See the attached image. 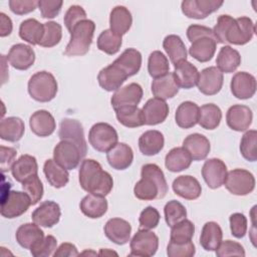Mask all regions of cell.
I'll return each instance as SVG.
<instances>
[{"mask_svg": "<svg viewBox=\"0 0 257 257\" xmlns=\"http://www.w3.org/2000/svg\"><path fill=\"white\" fill-rule=\"evenodd\" d=\"M141 65V52L135 48H126L111 64L98 72V84L106 91H115L120 88L126 78L140 71Z\"/></svg>", "mask_w": 257, "mask_h": 257, "instance_id": "1", "label": "cell"}, {"mask_svg": "<svg viewBox=\"0 0 257 257\" xmlns=\"http://www.w3.org/2000/svg\"><path fill=\"white\" fill-rule=\"evenodd\" d=\"M78 176L80 187L89 194L105 197L112 190V177L102 170L98 162L92 159L82 161Z\"/></svg>", "mask_w": 257, "mask_h": 257, "instance_id": "2", "label": "cell"}, {"mask_svg": "<svg viewBox=\"0 0 257 257\" xmlns=\"http://www.w3.org/2000/svg\"><path fill=\"white\" fill-rule=\"evenodd\" d=\"M142 179L137 182L134 194L139 200L152 201L163 199L168 193V184L162 169L156 164H146L142 167Z\"/></svg>", "mask_w": 257, "mask_h": 257, "instance_id": "3", "label": "cell"}, {"mask_svg": "<svg viewBox=\"0 0 257 257\" xmlns=\"http://www.w3.org/2000/svg\"><path fill=\"white\" fill-rule=\"evenodd\" d=\"M95 24L92 20L84 19L78 22L70 33V39L65 47L64 54L67 56H81L88 52L92 42Z\"/></svg>", "mask_w": 257, "mask_h": 257, "instance_id": "4", "label": "cell"}, {"mask_svg": "<svg viewBox=\"0 0 257 257\" xmlns=\"http://www.w3.org/2000/svg\"><path fill=\"white\" fill-rule=\"evenodd\" d=\"M58 85L55 77L48 71H38L34 73L28 81V93L36 101L48 102L57 93Z\"/></svg>", "mask_w": 257, "mask_h": 257, "instance_id": "5", "label": "cell"}, {"mask_svg": "<svg viewBox=\"0 0 257 257\" xmlns=\"http://www.w3.org/2000/svg\"><path fill=\"white\" fill-rule=\"evenodd\" d=\"M118 141L116 131L106 122L94 123L88 133V142L91 147L100 153H107Z\"/></svg>", "mask_w": 257, "mask_h": 257, "instance_id": "6", "label": "cell"}, {"mask_svg": "<svg viewBox=\"0 0 257 257\" xmlns=\"http://www.w3.org/2000/svg\"><path fill=\"white\" fill-rule=\"evenodd\" d=\"M255 33V24L246 16L232 19L225 33V43L244 45L248 43Z\"/></svg>", "mask_w": 257, "mask_h": 257, "instance_id": "7", "label": "cell"}, {"mask_svg": "<svg viewBox=\"0 0 257 257\" xmlns=\"http://www.w3.org/2000/svg\"><path fill=\"white\" fill-rule=\"evenodd\" d=\"M224 185L231 194L246 196L255 189V178L247 170L234 169L227 173Z\"/></svg>", "mask_w": 257, "mask_h": 257, "instance_id": "8", "label": "cell"}, {"mask_svg": "<svg viewBox=\"0 0 257 257\" xmlns=\"http://www.w3.org/2000/svg\"><path fill=\"white\" fill-rule=\"evenodd\" d=\"M31 204V199L25 192L10 191L1 197V215L7 219H14L24 214Z\"/></svg>", "mask_w": 257, "mask_h": 257, "instance_id": "9", "label": "cell"}, {"mask_svg": "<svg viewBox=\"0 0 257 257\" xmlns=\"http://www.w3.org/2000/svg\"><path fill=\"white\" fill-rule=\"evenodd\" d=\"M130 247V256L151 257L156 254L159 248V238L150 230L140 229L132 238Z\"/></svg>", "mask_w": 257, "mask_h": 257, "instance_id": "10", "label": "cell"}, {"mask_svg": "<svg viewBox=\"0 0 257 257\" xmlns=\"http://www.w3.org/2000/svg\"><path fill=\"white\" fill-rule=\"evenodd\" d=\"M83 158L79 148L68 141H60L53 150V160L66 170L75 169Z\"/></svg>", "mask_w": 257, "mask_h": 257, "instance_id": "11", "label": "cell"}, {"mask_svg": "<svg viewBox=\"0 0 257 257\" xmlns=\"http://www.w3.org/2000/svg\"><path fill=\"white\" fill-rule=\"evenodd\" d=\"M58 137L60 141H68L76 145L83 156L87 153V145L84 139L82 124L72 118H63L59 124Z\"/></svg>", "mask_w": 257, "mask_h": 257, "instance_id": "12", "label": "cell"}, {"mask_svg": "<svg viewBox=\"0 0 257 257\" xmlns=\"http://www.w3.org/2000/svg\"><path fill=\"white\" fill-rule=\"evenodd\" d=\"M223 3L219 0H185L182 2L181 8L183 14L188 18L204 19L217 11Z\"/></svg>", "mask_w": 257, "mask_h": 257, "instance_id": "13", "label": "cell"}, {"mask_svg": "<svg viewBox=\"0 0 257 257\" xmlns=\"http://www.w3.org/2000/svg\"><path fill=\"white\" fill-rule=\"evenodd\" d=\"M227 175V167L225 163L217 158L207 160L202 168V177L211 189H218L224 185Z\"/></svg>", "mask_w": 257, "mask_h": 257, "instance_id": "14", "label": "cell"}, {"mask_svg": "<svg viewBox=\"0 0 257 257\" xmlns=\"http://www.w3.org/2000/svg\"><path fill=\"white\" fill-rule=\"evenodd\" d=\"M60 207L56 202L44 201L31 214L32 221L40 227L51 228L59 222Z\"/></svg>", "mask_w": 257, "mask_h": 257, "instance_id": "15", "label": "cell"}, {"mask_svg": "<svg viewBox=\"0 0 257 257\" xmlns=\"http://www.w3.org/2000/svg\"><path fill=\"white\" fill-rule=\"evenodd\" d=\"M223 82V72H221L216 66H209L199 73L197 85L199 91L203 94L214 95L221 90Z\"/></svg>", "mask_w": 257, "mask_h": 257, "instance_id": "16", "label": "cell"}, {"mask_svg": "<svg viewBox=\"0 0 257 257\" xmlns=\"http://www.w3.org/2000/svg\"><path fill=\"white\" fill-rule=\"evenodd\" d=\"M6 58L15 69L26 70L33 65L35 52L31 46L24 43H17L11 46Z\"/></svg>", "mask_w": 257, "mask_h": 257, "instance_id": "17", "label": "cell"}, {"mask_svg": "<svg viewBox=\"0 0 257 257\" xmlns=\"http://www.w3.org/2000/svg\"><path fill=\"white\" fill-rule=\"evenodd\" d=\"M144 91L142 86L139 83L132 82L123 87L118 88L112 94L110 98L111 106L117 108L119 106H126V105H137L142 100Z\"/></svg>", "mask_w": 257, "mask_h": 257, "instance_id": "18", "label": "cell"}, {"mask_svg": "<svg viewBox=\"0 0 257 257\" xmlns=\"http://www.w3.org/2000/svg\"><path fill=\"white\" fill-rule=\"evenodd\" d=\"M253 113L250 107L243 104H234L229 107L226 113L228 126L236 132H244L252 123Z\"/></svg>", "mask_w": 257, "mask_h": 257, "instance_id": "19", "label": "cell"}, {"mask_svg": "<svg viewBox=\"0 0 257 257\" xmlns=\"http://www.w3.org/2000/svg\"><path fill=\"white\" fill-rule=\"evenodd\" d=\"M231 92L239 99L251 98L256 92V79L246 71H240L233 75L231 79Z\"/></svg>", "mask_w": 257, "mask_h": 257, "instance_id": "20", "label": "cell"}, {"mask_svg": "<svg viewBox=\"0 0 257 257\" xmlns=\"http://www.w3.org/2000/svg\"><path fill=\"white\" fill-rule=\"evenodd\" d=\"M103 231L111 242L116 245H124L130 241L132 226L123 219L111 218L105 223Z\"/></svg>", "mask_w": 257, "mask_h": 257, "instance_id": "21", "label": "cell"}, {"mask_svg": "<svg viewBox=\"0 0 257 257\" xmlns=\"http://www.w3.org/2000/svg\"><path fill=\"white\" fill-rule=\"evenodd\" d=\"M29 125L31 132L41 138L51 136L56 128L53 115L45 109H40L33 112L29 118Z\"/></svg>", "mask_w": 257, "mask_h": 257, "instance_id": "22", "label": "cell"}, {"mask_svg": "<svg viewBox=\"0 0 257 257\" xmlns=\"http://www.w3.org/2000/svg\"><path fill=\"white\" fill-rule=\"evenodd\" d=\"M143 112L145 115V124L156 125L162 123L169 114L168 103L160 98H150L143 106Z\"/></svg>", "mask_w": 257, "mask_h": 257, "instance_id": "23", "label": "cell"}, {"mask_svg": "<svg viewBox=\"0 0 257 257\" xmlns=\"http://www.w3.org/2000/svg\"><path fill=\"white\" fill-rule=\"evenodd\" d=\"M176 195L186 200H196L201 196L202 187L199 181L193 176H180L176 178L172 185Z\"/></svg>", "mask_w": 257, "mask_h": 257, "instance_id": "24", "label": "cell"}, {"mask_svg": "<svg viewBox=\"0 0 257 257\" xmlns=\"http://www.w3.org/2000/svg\"><path fill=\"white\" fill-rule=\"evenodd\" d=\"M174 66L175 69L173 74L179 87L190 89L197 85L200 72L194 64L188 60H183Z\"/></svg>", "mask_w": 257, "mask_h": 257, "instance_id": "25", "label": "cell"}, {"mask_svg": "<svg viewBox=\"0 0 257 257\" xmlns=\"http://www.w3.org/2000/svg\"><path fill=\"white\" fill-rule=\"evenodd\" d=\"M183 148L190 154L193 161H202L210 153L209 140L201 134H191L183 142Z\"/></svg>", "mask_w": 257, "mask_h": 257, "instance_id": "26", "label": "cell"}, {"mask_svg": "<svg viewBox=\"0 0 257 257\" xmlns=\"http://www.w3.org/2000/svg\"><path fill=\"white\" fill-rule=\"evenodd\" d=\"M106 160L112 169L122 171L132 165L134 161V153L128 145L117 143L106 153Z\"/></svg>", "mask_w": 257, "mask_h": 257, "instance_id": "27", "label": "cell"}, {"mask_svg": "<svg viewBox=\"0 0 257 257\" xmlns=\"http://www.w3.org/2000/svg\"><path fill=\"white\" fill-rule=\"evenodd\" d=\"M44 237V232L40 229V226H38L34 222L21 225L17 229L15 234L17 243L24 249L29 250Z\"/></svg>", "mask_w": 257, "mask_h": 257, "instance_id": "28", "label": "cell"}, {"mask_svg": "<svg viewBox=\"0 0 257 257\" xmlns=\"http://www.w3.org/2000/svg\"><path fill=\"white\" fill-rule=\"evenodd\" d=\"M107 201L104 197L88 194L82 198L79 204L80 211L83 215L90 219H97L102 217L107 211Z\"/></svg>", "mask_w": 257, "mask_h": 257, "instance_id": "29", "label": "cell"}, {"mask_svg": "<svg viewBox=\"0 0 257 257\" xmlns=\"http://www.w3.org/2000/svg\"><path fill=\"white\" fill-rule=\"evenodd\" d=\"M151 87L154 96L163 100L174 97L179 91V86L175 80L173 72H168L162 77L155 78Z\"/></svg>", "mask_w": 257, "mask_h": 257, "instance_id": "30", "label": "cell"}, {"mask_svg": "<svg viewBox=\"0 0 257 257\" xmlns=\"http://www.w3.org/2000/svg\"><path fill=\"white\" fill-rule=\"evenodd\" d=\"M217 40L210 37H201L192 42L189 53L199 62H207L212 59L216 52Z\"/></svg>", "mask_w": 257, "mask_h": 257, "instance_id": "31", "label": "cell"}, {"mask_svg": "<svg viewBox=\"0 0 257 257\" xmlns=\"http://www.w3.org/2000/svg\"><path fill=\"white\" fill-rule=\"evenodd\" d=\"M165 144L164 136L161 132L151 130L145 132L139 139V149L145 156H155L159 154Z\"/></svg>", "mask_w": 257, "mask_h": 257, "instance_id": "32", "label": "cell"}, {"mask_svg": "<svg viewBox=\"0 0 257 257\" xmlns=\"http://www.w3.org/2000/svg\"><path fill=\"white\" fill-rule=\"evenodd\" d=\"M38 165L33 156L22 155L12 166V177L19 183H23L28 178L37 175Z\"/></svg>", "mask_w": 257, "mask_h": 257, "instance_id": "33", "label": "cell"}, {"mask_svg": "<svg viewBox=\"0 0 257 257\" xmlns=\"http://www.w3.org/2000/svg\"><path fill=\"white\" fill-rule=\"evenodd\" d=\"M200 107L193 101L187 100L182 102L175 113L176 123L182 128H190L195 126L199 120Z\"/></svg>", "mask_w": 257, "mask_h": 257, "instance_id": "34", "label": "cell"}, {"mask_svg": "<svg viewBox=\"0 0 257 257\" xmlns=\"http://www.w3.org/2000/svg\"><path fill=\"white\" fill-rule=\"evenodd\" d=\"M133 23V17L128 9L118 5L112 8L109 15V29L118 35L125 34Z\"/></svg>", "mask_w": 257, "mask_h": 257, "instance_id": "35", "label": "cell"}, {"mask_svg": "<svg viewBox=\"0 0 257 257\" xmlns=\"http://www.w3.org/2000/svg\"><path fill=\"white\" fill-rule=\"evenodd\" d=\"M25 132L23 120L17 116L5 117L0 122V138L4 141L15 143L21 140Z\"/></svg>", "mask_w": 257, "mask_h": 257, "instance_id": "36", "label": "cell"}, {"mask_svg": "<svg viewBox=\"0 0 257 257\" xmlns=\"http://www.w3.org/2000/svg\"><path fill=\"white\" fill-rule=\"evenodd\" d=\"M223 232L220 225L216 222H207L201 232L200 244L206 251H216L222 242Z\"/></svg>", "mask_w": 257, "mask_h": 257, "instance_id": "37", "label": "cell"}, {"mask_svg": "<svg viewBox=\"0 0 257 257\" xmlns=\"http://www.w3.org/2000/svg\"><path fill=\"white\" fill-rule=\"evenodd\" d=\"M43 173L47 182L56 189L63 188L69 181V174L66 169L58 165L54 160L48 159L43 166Z\"/></svg>", "mask_w": 257, "mask_h": 257, "instance_id": "38", "label": "cell"}, {"mask_svg": "<svg viewBox=\"0 0 257 257\" xmlns=\"http://www.w3.org/2000/svg\"><path fill=\"white\" fill-rule=\"evenodd\" d=\"M240 63H241V55L236 49L232 48L229 45H225L220 49L216 59V64H217L216 67L221 72H225V73L234 72L238 68Z\"/></svg>", "mask_w": 257, "mask_h": 257, "instance_id": "39", "label": "cell"}, {"mask_svg": "<svg viewBox=\"0 0 257 257\" xmlns=\"http://www.w3.org/2000/svg\"><path fill=\"white\" fill-rule=\"evenodd\" d=\"M119 123L126 127H138L145 124V115L137 105H126L114 108Z\"/></svg>", "mask_w": 257, "mask_h": 257, "instance_id": "40", "label": "cell"}, {"mask_svg": "<svg viewBox=\"0 0 257 257\" xmlns=\"http://www.w3.org/2000/svg\"><path fill=\"white\" fill-rule=\"evenodd\" d=\"M192 161L190 154L183 147H177L166 155L165 166L170 172L177 173L187 170L191 166Z\"/></svg>", "mask_w": 257, "mask_h": 257, "instance_id": "41", "label": "cell"}, {"mask_svg": "<svg viewBox=\"0 0 257 257\" xmlns=\"http://www.w3.org/2000/svg\"><path fill=\"white\" fill-rule=\"evenodd\" d=\"M44 33V24L34 18H28L19 26V36L31 45H39Z\"/></svg>", "mask_w": 257, "mask_h": 257, "instance_id": "42", "label": "cell"}, {"mask_svg": "<svg viewBox=\"0 0 257 257\" xmlns=\"http://www.w3.org/2000/svg\"><path fill=\"white\" fill-rule=\"evenodd\" d=\"M163 47L174 65L187 60V48L180 36L175 34L166 36L163 41Z\"/></svg>", "mask_w": 257, "mask_h": 257, "instance_id": "43", "label": "cell"}, {"mask_svg": "<svg viewBox=\"0 0 257 257\" xmlns=\"http://www.w3.org/2000/svg\"><path fill=\"white\" fill-rule=\"evenodd\" d=\"M222 119L220 107L214 103H206L199 109L198 123L205 130H215Z\"/></svg>", "mask_w": 257, "mask_h": 257, "instance_id": "44", "label": "cell"}, {"mask_svg": "<svg viewBox=\"0 0 257 257\" xmlns=\"http://www.w3.org/2000/svg\"><path fill=\"white\" fill-rule=\"evenodd\" d=\"M121 42L122 38L120 35L114 33L110 29H105L97 38V48L106 54L113 55L118 52Z\"/></svg>", "mask_w": 257, "mask_h": 257, "instance_id": "45", "label": "cell"}, {"mask_svg": "<svg viewBox=\"0 0 257 257\" xmlns=\"http://www.w3.org/2000/svg\"><path fill=\"white\" fill-rule=\"evenodd\" d=\"M169 60L163 52L155 50L150 54L148 60V71L154 79L166 75L169 72Z\"/></svg>", "mask_w": 257, "mask_h": 257, "instance_id": "46", "label": "cell"}, {"mask_svg": "<svg viewBox=\"0 0 257 257\" xmlns=\"http://www.w3.org/2000/svg\"><path fill=\"white\" fill-rule=\"evenodd\" d=\"M171 228L170 241L175 243H185L192 241L195 233V225L190 220L184 219Z\"/></svg>", "mask_w": 257, "mask_h": 257, "instance_id": "47", "label": "cell"}, {"mask_svg": "<svg viewBox=\"0 0 257 257\" xmlns=\"http://www.w3.org/2000/svg\"><path fill=\"white\" fill-rule=\"evenodd\" d=\"M257 132L250 130L246 132L240 142V153L242 157L248 162H255L257 160Z\"/></svg>", "mask_w": 257, "mask_h": 257, "instance_id": "48", "label": "cell"}, {"mask_svg": "<svg viewBox=\"0 0 257 257\" xmlns=\"http://www.w3.org/2000/svg\"><path fill=\"white\" fill-rule=\"evenodd\" d=\"M165 220L169 227H173L175 224L181 222L187 217V210L185 206L177 200L169 201L164 208Z\"/></svg>", "mask_w": 257, "mask_h": 257, "instance_id": "49", "label": "cell"}, {"mask_svg": "<svg viewBox=\"0 0 257 257\" xmlns=\"http://www.w3.org/2000/svg\"><path fill=\"white\" fill-rule=\"evenodd\" d=\"M44 24L43 37L39 43L42 47H53L58 44L62 38V27L54 21H48Z\"/></svg>", "mask_w": 257, "mask_h": 257, "instance_id": "50", "label": "cell"}, {"mask_svg": "<svg viewBox=\"0 0 257 257\" xmlns=\"http://www.w3.org/2000/svg\"><path fill=\"white\" fill-rule=\"evenodd\" d=\"M22 184V189L31 199V204L36 205L43 196V185L38 177V175L32 176L25 180Z\"/></svg>", "mask_w": 257, "mask_h": 257, "instance_id": "51", "label": "cell"}, {"mask_svg": "<svg viewBox=\"0 0 257 257\" xmlns=\"http://www.w3.org/2000/svg\"><path fill=\"white\" fill-rule=\"evenodd\" d=\"M57 248V240L52 235L45 236L41 241L34 245L30 252L35 257H48L53 255Z\"/></svg>", "mask_w": 257, "mask_h": 257, "instance_id": "52", "label": "cell"}, {"mask_svg": "<svg viewBox=\"0 0 257 257\" xmlns=\"http://www.w3.org/2000/svg\"><path fill=\"white\" fill-rule=\"evenodd\" d=\"M196 253L195 245L192 241L185 243H175L170 241L167 246L169 257H192Z\"/></svg>", "mask_w": 257, "mask_h": 257, "instance_id": "53", "label": "cell"}, {"mask_svg": "<svg viewBox=\"0 0 257 257\" xmlns=\"http://www.w3.org/2000/svg\"><path fill=\"white\" fill-rule=\"evenodd\" d=\"M160 218L161 216L159 211L152 206H148L141 212V215L139 218L141 229L152 230L156 228L159 225Z\"/></svg>", "mask_w": 257, "mask_h": 257, "instance_id": "54", "label": "cell"}, {"mask_svg": "<svg viewBox=\"0 0 257 257\" xmlns=\"http://www.w3.org/2000/svg\"><path fill=\"white\" fill-rule=\"evenodd\" d=\"M216 255L218 257H227V256H245V250L243 246L232 240L222 241L219 247L216 249Z\"/></svg>", "mask_w": 257, "mask_h": 257, "instance_id": "55", "label": "cell"}, {"mask_svg": "<svg viewBox=\"0 0 257 257\" xmlns=\"http://www.w3.org/2000/svg\"><path fill=\"white\" fill-rule=\"evenodd\" d=\"M86 19V12L79 5H71L64 14V24L67 30L70 32L72 28L81 20Z\"/></svg>", "mask_w": 257, "mask_h": 257, "instance_id": "56", "label": "cell"}, {"mask_svg": "<svg viewBox=\"0 0 257 257\" xmlns=\"http://www.w3.org/2000/svg\"><path fill=\"white\" fill-rule=\"evenodd\" d=\"M231 234L235 238H243L247 233V219L241 213H234L229 217Z\"/></svg>", "mask_w": 257, "mask_h": 257, "instance_id": "57", "label": "cell"}, {"mask_svg": "<svg viewBox=\"0 0 257 257\" xmlns=\"http://www.w3.org/2000/svg\"><path fill=\"white\" fill-rule=\"evenodd\" d=\"M63 1L61 0H39L38 8L43 18H54L56 17L62 7Z\"/></svg>", "mask_w": 257, "mask_h": 257, "instance_id": "58", "label": "cell"}, {"mask_svg": "<svg viewBox=\"0 0 257 257\" xmlns=\"http://www.w3.org/2000/svg\"><path fill=\"white\" fill-rule=\"evenodd\" d=\"M38 6V1L35 0H10L9 8L17 15H24L35 10Z\"/></svg>", "mask_w": 257, "mask_h": 257, "instance_id": "59", "label": "cell"}, {"mask_svg": "<svg viewBox=\"0 0 257 257\" xmlns=\"http://www.w3.org/2000/svg\"><path fill=\"white\" fill-rule=\"evenodd\" d=\"M187 37L191 43L201 37H210V38L216 39L214 32L211 28L203 25H198V24H192L187 28Z\"/></svg>", "mask_w": 257, "mask_h": 257, "instance_id": "60", "label": "cell"}, {"mask_svg": "<svg viewBox=\"0 0 257 257\" xmlns=\"http://www.w3.org/2000/svg\"><path fill=\"white\" fill-rule=\"evenodd\" d=\"M16 155L17 151L15 149L4 146L0 147V166L3 174L12 169Z\"/></svg>", "mask_w": 257, "mask_h": 257, "instance_id": "61", "label": "cell"}, {"mask_svg": "<svg viewBox=\"0 0 257 257\" xmlns=\"http://www.w3.org/2000/svg\"><path fill=\"white\" fill-rule=\"evenodd\" d=\"M78 255H79V253H78L75 245L68 243V242L60 244V246L58 248H56L55 252L53 253L54 257H74V256H78Z\"/></svg>", "mask_w": 257, "mask_h": 257, "instance_id": "62", "label": "cell"}, {"mask_svg": "<svg viewBox=\"0 0 257 257\" xmlns=\"http://www.w3.org/2000/svg\"><path fill=\"white\" fill-rule=\"evenodd\" d=\"M0 36L5 37L12 32V21L11 19L3 12L0 13Z\"/></svg>", "mask_w": 257, "mask_h": 257, "instance_id": "63", "label": "cell"}, {"mask_svg": "<svg viewBox=\"0 0 257 257\" xmlns=\"http://www.w3.org/2000/svg\"><path fill=\"white\" fill-rule=\"evenodd\" d=\"M99 255H112V254H114V255H117V253L116 252H114V251H111V250H108V249H101L100 251H99V253H98Z\"/></svg>", "mask_w": 257, "mask_h": 257, "instance_id": "64", "label": "cell"}]
</instances>
